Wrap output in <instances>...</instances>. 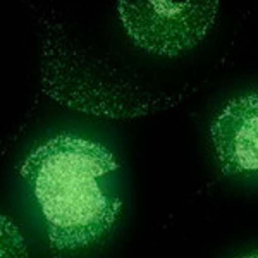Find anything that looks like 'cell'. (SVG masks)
I'll use <instances>...</instances> for the list:
<instances>
[{"label": "cell", "instance_id": "1", "mask_svg": "<svg viewBox=\"0 0 258 258\" xmlns=\"http://www.w3.org/2000/svg\"><path fill=\"white\" fill-rule=\"evenodd\" d=\"M120 165L107 147L59 135L33 148L21 176L57 249H80L110 232L122 207Z\"/></svg>", "mask_w": 258, "mask_h": 258}, {"label": "cell", "instance_id": "2", "mask_svg": "<svg viewBox=\"0 0 258 258\" xmlns=\"http://www.w3.org/2000/svg\"><path fill=\"white\" fill-rule=\"evenodd\" d=\"M124 30L138 47L172 57L193 48L209 33L217 2H119Z\"/></svg>", "mask_w": 258, "mask_h": 258}, {"label": "cell", "instance_id": "3", "mask_svg": "<svg viewBox=\"0 0 258 258\" xmlns=\"http://www.w3.org/2000/svg\"><path fill=\"white\" fill-rule=\"evenodd\" d=\"M220 167L227 176L258 172V93L229 100L210 126Z\"/></svg>", "mask_w": 258, "mask_h": 258}, {"label": "cell", "instance_id": "4", "mask_svg": "<svg viewBox=\"0 0 258 258\" xmlns=\"http://www.w3.org/2000/svg\"><path fill=\"white\" fill-rule=\"evenodd\" d=\"M241 258H258V251L256 253H251V255H246V256H241Z\"/></svg>", "mask_w": 258, "mask_h": 258}]
</instances>
